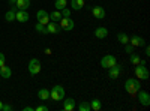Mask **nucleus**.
<instances>
[{
	"label": "nucleus",
	"mask_w": 150,
	"mask_h": 111,
	"mask_svg": "<svg viewBox=\"0 0 150 111\" xmlns=\"http://www.w3.org/2000/svg\"><path fill=\"white\" fill-rule=\"evenodd\" d=\"M92 14L96 20H102V18H105V9L102 6H95V8H92Z\"/></svg>",
	"instance_id": "12"
},
{
	"label": "nucleus",
	"mask_w": 150,
	"mask_h": 111,
	"mask_svg": "<svg viewBox=\"0 0 150 111\" xmlns=\"http://www.w3.org/2000/svg\"><path fill=\"white\" fill-rule=\"evenodd\" d=\"M30 18V15L27 14V11H17L15 12V20L20 23H27Z\"/></svg>",
	"instance_id": "13"
},
{
	"label": "nucleus",
	"mask_w": 150,
	"mask_h": 111,
	"mask_svg": "<svg viewBox=\"0 0 150 111\" xmlns=\"http://www.w3.org/2000/svg\"><path fill=\"white\" fill-rule=\"evenodd\" d=\"M135 75L138 80H149V69L146 65H135Z\"/></svg>",
	"instance_id": "5"
},
{
	"label": "nucleus",
	"mask_w": 150,
	"mask_h": 111,
	"mask_svg": "<svg viewBox=\"0 0 150 111\" xmlns=\"http://www.w3.org/2000/svg\"><path fill=\"white\" fill-rule=\"evenodd\" d=\"M129 60H131L132 65H138L140 60H141V57L137 54V53H131V54H129Z\"/></svg>",
	"instance_id": "25"
},
{
	"label": "nucleus",
	"mask_w": 150,
	"mask_h": 111,
	"mask_svg": "<svg viewBox=\"0 0 150 111\" xmlns=\"http://www.w3.org/2000/svg\"><path fill=\"white\" fill-rule=\"evenodd\" d=\"M35 110H36V111H48V107L42 104V105H38V107H36Z\"/></svg>",
	"instance_id": "30"
},
{
	"label": "nucleus",
	"mask_w": 150,
	"mask_h": 111,
	"mask_svg": "<svg viewBox=\"0 0 150 111\" xmlns=\"http://www.w3.org/2000/svg\"><path fill=\"white\" fill-rule=\"evenodd\" d=\"M129 44L134 45V47H144L146 45V41L141 38V36L134 35V36H131V38H129Z\"/></svg>",
	"instance_id": "11"
},
{
	"label": "nucleus",
	"mask_w": 150,
	"mask_h": 111,
	"mask_svg": "<svg viewBox=\"0 0 150 111\" xmlns=\"http://www.w3.org/2000/svg\"><path fill=\"white\" fill-rule=\"evenodd\" d=\"M137 95H138V101H140V104L143 105V107H149L150 105V95L146 92V90H138L137 92Z\"/></svg>",
	"instance_id": "7"
},
{
	"label": "nucleus",
	"mask_w": 150,
	"mask_h": 111,
	"mask_svg": "<svg viewBox=\"0 0 150 111\" xmlns=\"http://www.w3.org/2000/svg\"><path fill=\"white\" fill-rule=\"evenodd\" d=\"M41 62L38 60V59H32L30 62H29V66H27V69H29V74L30 75H38V74L41 72Z\"/></svg>",
	"instance_id": "6"
},
{
	"label": "nucleus",
	"mask_w": 150,
	"mask_h": 111,
	"mask_svg": "<svg viewBox=\"0 0 150 111\" xmlns=\"http://www.w3.org/2000/svg\"><path fill=\"white\" fill-rule=\"evenodd\" d=\"M45 29H47V33H51V35H56V33H59L62 30L60 26H59V23H54V21H50L45 26Z\"/></svg>",
	"instance_id": "10"
},
{
	"label": "nucleus",
	"mask_w": 150,
	"mask_h": 111,
	"mask_svg": "<svg viewBox=\"0 0 150 111\" xmlns=\"http://www.w3.org/2000/svg\"><path fill=\"white\" fill-rule=\"evenodd\" d=\"M50 98L53 101H62L65 98V89L62 86H54V87L50 90Z\"/></svg>",
	"instance_id": "2"
},
{
	"label": "nucleus",
	"mask_w": 150,
	"mask_h": 111,
	"mask_svg": "<svg viewBox=\"0 0 150 111\" xmlns=\"http://www.w3.org/2000/svg\"><path fill=\"white\" fill-rule=\"evenodd\" d=\"M11 75H12V71H11L9 66H5V65H3L2 68H0V77H2V78L6 80V78H9Z\"/></svg>",
	"instance_id": "18"
},
{
	"label": "nucleus",
	"mask_w": 150,
	"mask_h": 111,
	"mask_svg": "<svg viewBox=\"0 0 150 111\" xmlns=\"http://www.w3.org/2000/svg\"><path fill=\"white\" fill-rule=\"evenodd\" d=\"M120 72H122V66L116 63L114 66H111V68L108 69V77H110L111 80H116V78L120 75Z\"/></svg>",
	"instance_id": "9"
},
{
	"label": "nucleus",
	"mask_w": 150,
	"mask_h": 111,
	"mask_svg": "<svg viewBox=\"0 0 150 111\" xmlns=\"http://www.w3.org/2000/svg\"><path fill=\"white\" fill-rule=\"evenodd\" d=\"M35 108L33 107H24V111H33Z\"/></svg>",
	"instance_id": "33"
},
{
	"label": "nucleus",
	"mask_w": 150,
	"mask_h": 111,
	"mask_svg": "<svg viewBox=\"0 0 150 111\" xmlns=\"http://www.w3.org/2000/svg\"><path fill=\"white\" fill-rule=\"evenodd\" d=\"M62 20V12L60 11H54L50 14V21H54V23H59Z\"/></svg>",
	"instance_id": "19"
},
{
	"label": "nucleus",
	"mask_w": 150,
	"mask_h": 111,
	"mask_svg": "<svg viewBox=\"0 0 150 111\" xmlns=\"http://www.w3.org/2000/svg\"><path fill=\"white\" fill-rule=\"evenodd\" d=\"M54 6H56L57 11H62V9H65V8L68 6V2H66V0H56Z\"/></svg>",
	"instance_id": "24"
},
{
	"label": "nucleus",
	"mask_w": 150,
	"mask_h": 111,
	"mask_svg": "<svg viewBox=\"0 0 150 111\" xmlns=\"http://www.w3.org/2000/svg\"><path fill=\"white\" fill-rule=\"evenodd\" d=\"M60 12H62V17H66V18H68V17H71V9H69L68 6H66L65 9H62Z\"/></svg>",
	"instance_id": "29"
},
{
	"label": "nucleus",
	"mask_w": 150,
	"mask_h": 111,
	"mask_svg": "<svg viewBox=\"0 0 150 111\" xmlns=\"http://www.w3.org/2000/svg\"><path fill=\"white\" fill-rule=\"evenodd\" d=\"M75 107H77V104H75L74 98H68V99L63 101V110H65V111H74Z\"/></svg>",
	"instance_id": "15"
},
{
	"label": "nucleus",
	"mask_w": 150,
	"mask_h": 111,
	"mask_svg": "<svg viewBox=\"0 0 150 111\" xmlns=\"http://www.w3.org/2000/svg\"><path fill=\"white\" fill-rule=\"evenodd\" d=\"M93 35H95V38H98V39H105L108 36V29H105V27H96Z\"/></svg>",
	"instance_id": "14"
},
{
	"label": "nucleus",
	"mask_w": 150,
	"mask_h": 111,
	"mask_svg": "<svg viewBox=\"0 0 150 111\" xmlns=\"http://www.w3.org/2000/svg\"><path fill=\"white\" fill-rule=\"evenodd\" d=\"M78 110L80 111H90L92 108H90V102H81L80 105H78Z\"/></svg>",
	"instance_id": "27"
},
{
	"label": "nucleus",
	"mask_w": 150,
	"mask_h": 111,
	"mask_svg": "<svg viewBox=\"0 0 150 111\" xmlns=\"http://www.w3.org/2000/svg\"><path fill=\"white\" fill-rule=\"evenodd\" d=\"M90 108L93 111H99V110L102 108V102L99 101V99H93V101H90Z\"/></svg>",
	"instance_id": "21"
},
{
	"label": "nucleus",
	"mask_w": 150,
	"mask_h": 111,
	"mask_svg": "<svg viewBox=\"0 0 150 111\" xmlns=\"http://www.w3.org/2000/svg\"><path fill=\"white\" fill-rule=\"evenodd\" d=\"M134 48H135V47H134V45H131L129 42H128V44H125V51H126L128 54L134 53Z\"/></svg>",
	"instance_id": "28"
},
{
	"label": "nucleus",
	"mask_w": 150,
	"mask_h": 111,
	"mask_svg": "<svg viewBox=\"0 0 150 111\" xmlns=\"http://www.w3.org/2000/svg\"><path fill=\"white\" fill-rule=\"evenodd\" d=\"M141 89V84H140V80L138 78H128L126 81H125V90H126L129 95H137V92H138Z\"/></svg>",
	"instance_id": "1"
},
{
	"label": "nucleus",
	"mask_w": 150,
	"mask_h": 111,
	"mask_svg": "<svg viewBox=\"0 0 150 111\" xmlns=\"http://www.w3.org/2000/svg\"><path fill=\"white\" fill-rule=\"evenodd\" d=\"M71 8L74 11H81L84 8V0H71Z\"/></svg>",
	"instance_id": "17"
},
{
	"label": "nucleus",
	"mask_w": 150,
	"mask_h": 111,
	"mask_svg": "<svg viewBox=\"0 0 150 111\" xmlns=\"http://www.w3.org/2000/svg\"><path fill=\"white\" fill-rule=\"evenodd\" d=\"M35 29H36V32H38V33H42V35H48V33H47V29H45V26H44V24H41V23H36Z\"/></svg>",
	"instance_id": "26"
},
{
	"label": "nucleus",
	"mask_w": 150,
	"mask_h": 111,
	"mask_svg": "<svg viewBox=\"0 0 150 111\" xmlns=\"http://www.w3.org/2000/svg\"><path fill=\"white\" fill-rule=\"evenodd\" d=\"M59 26H60V29L62 30H65V32H71L74 27H75V23H74V20L71 18V17H62V20L59 21Z\"/></svg>",
	"instance_id": "3"
},
{
	"label": "nucleus",
	"mask_w": 150,
	"mask_h": 111,
	"mask_svg": "<svg viewBox=\"0 0 150 111\" xmlns=\"http://www.w3.org/2000/svg\"><path fill=\"white\" fill-rule=\"evenodd\" d=\"M117 41H119L120 44L125 45V44H128V42H129V36H128L126 33H123V32H122V33L117 35Z\"/></svg>",
	"instance_id": "23"
},
{
	"label": "nucleus",
	"mask_w": 150,
	"mask_h": 111,
	"mask_svg": "<svg viewBox=\"0 0 150 111\" xmlns=\"http://www.w3.org/2000/svg\"><path fill=\"white\" fill-rule=\"evenodd\" d=\"M2 105H3V101H0V111H2Z\"/></svg>",
	"instance_id": "36"
},
{
	"label": "nucleus",
	"mask_w": 150,
	"mask_h": 111,
	"mask_svg": "<svg viewBox=\"0 0 150 111\" xmlns=\"http://www.w3.org/2000/svg\"><path fill=\"white\" fill-rule=\"evenodd\" d=\"M11 110H12V107L9 104H3L2 105V111H11Z\"/></svg>",
	"instance_id": "31"
},
{
	"label": "nucleus",
	"mask_w": 150,
	"mask_h": 111,
	"mask_svg": "<svg viewBox=\"0 0 150 111\" xmlns=\"http://www.w3.org/2000/svg\"><path fill=\"white\" fill-rule=\"evenodd\" d=\"M3 65H5V54L0 53V68H2Z\"/></svg>",
	"instance_id": "32"
},
{
	"label": "nucleus",
	"mask_w": 150,
	"mask_h": 111,
	"mask_svg": "<svg viewBox=\"0 0 150 111\" xmlns=\"http://www.w3.org/2000/svg\"><path fill=\"white\" fill-rule=\"evenodd\" d=\"M9 3H12V5H15V3H17V0H9Z\"/></svg>",
	"instance_id": "35"
},
{
	"label": "nucleus",
	"mask_w": 150,
	"mask_h": 111,
	"mask_svg": "<svg viewBox=\"0 0 150 111\" xmlns=\"http://www.w3.org/2000/svg\"><path fill=\"white\" fill-rule=\"evenodd\" d=\"M36 20H38V23H41V24H44V26H47V24L50 23V14H48L47 11L41 9V11H38V14H36Z\"/></svg>",
	"instance_id": "8"
},
{
	"label": "nucleus",
	"mask_w": 150,
	"mask_h": 111,
	"mask_svg": "<svg viewBox=\"0 0 150 111\" xmlns=\"http://www.w3.org/2000/svg\"><path fill=\"white\" fill-rule=\"evenodd\" d=\"M15 6H17L18 11H27L29 6H30V0H17Z\"/></svg>",
	"instance_id": "16"
},
{
	"label": "nucleus",
	"mask_w": 150,
	"mask_h": 111,
	"mask_svg": "<svg viewBox=\"0 0 150 111\" xmlns=\"http://www.w3.org/2000/svg\"><path fill=\"white\" fill-rule=\"evenodd\" d=\"M15 12H17V11H14V9L8 11L6 14H5V20H6L8 23H12V21H15Z\"/></svg>",
	"instance_id": "22"
},
{
	"label": "nucleus",
	"mask_w": 150,
	"mask_h": 111,
	"mask_svg": "<svg viewBox=\"0 0 150 111\" xmlns=\"http://www.w3.org/2000/svg\"><path fill=\"white\" fill-rule=\"evenodd\" d=\"M116 63H117V59L112 56V54H107V56H104L101 59V66L104 69H110L111 66H114Z\"/></svg>",
	"instance_id": "4"
},
{
	"label": "nucleus",
	"mask_w": 150,
	"mask_h": 111,
	"mask_svg": "<svg viewBox=\"0 0 150 111\" xmlns=\"http://www.w3.org/2000/svg\"><path fill=\"white\" fill-rule=\"evenodd\" d=\"M38 98H39L41 101H47L48 98H50V90H47V89H41L39 92H38Z\"/></svg>",
	"instance_id": "20"
},
{
	"label": "nucleus",
	"mask_w": 150,
	"mask_h": 111,
	"mask_svg": "<svg viewBox=\"0 0 150 111\" xmlns=\"http://www.w3.org/2000/svg\"><path fill=\"white\" fill-rule=\"evenodd\" d=\"M146 56H150V48L146 45Z\"/></svg>",
	"instance_id": "34"
}]
</instances>
